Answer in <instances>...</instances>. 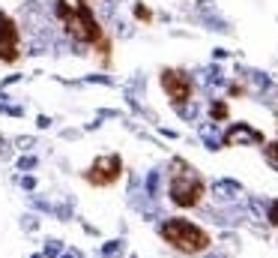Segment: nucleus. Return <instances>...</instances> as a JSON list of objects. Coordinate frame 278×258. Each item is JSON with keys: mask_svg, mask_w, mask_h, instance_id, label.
Instances as JSON below:
<instances>
[{"mask_svg": "<svg viewBox=\"0 0 278 258\" xmlns=\"http://www.w3.org/2000/svg\"><path fill=\"white\" fill-rule=\"evenodd\" d=\"M162 237H165L171 246H177L180 252H188V255L204 252V249L210 246V234H207L204 228L191 225L188 219H168V222L162 225Z\"/></svg>", "mask_w": 278, "mask_h": 258, "instance_id": "nucleus-1", "label": "nucleus"}, {"mask_svg": "<svg viewBox=\"0 0 278 258\" xmlns=\"http://www.w3.org/2000/svg\"><path fill=\"white\" fill-rule=\"evenodd\" d=\"M174 177H171V201L177 207H194L204 195V183L201 177L185 165L183 159H174Z\"/></svg>", "mask_w": 278, "mask_h": 258, "instance_id": "nucleus-2", "label": "nucleus"}, {"mask_svg": "<svg viewBox=\"0 0 278 258\" xmlns=\"http://www.w3.org/2000/svg\"><path fill=\"white\" fill-rule=\"evenodd\" d=\"M57 15L63 18L72 39H78V42H96L99 39V24L93 21L90 9H72L66 0H57Z\"/></svg>", "mask_w": 278, "mask_h": 258, "instance_id": "nucleus-3", "label": "nucleus"}, {"mask_svg": "<svg viewBox=\"0 0 278 258\" xmlns=\"http://www.w3.org/2000/svg\"><path fill=\"white\" fill-rule=\"evenodd\" d=\"M162 87H165V93H168V99L174 105H180V102H185L191 96V78L183 69H165L162 72Z\"/></svg>", "mask_w": 278, "mask_h": 258, "instance_id": "nucleus-4", "label": "nucleus"}, {"mask_svg": "<svg viewBox=\"0 0 278 258\" xmlns=\"http://www.w3.org/2000/svg\"><path fill=\"white\" fill-rule=\"evenodd\" d=\"M120 171H123L120 156L108 153V156H99V159L93 162V168H90V174H87V180H90V183H99V186H108V183H114V180L120 177Z\"/></svg>", "mask_w": 278, "mask_h": 258, "instance_id": "nucleus-5", "label": "nucleus"}, {"mask_svg": "<svg viewBox=\"0 0 278 258\" xmlns=\"http://www.w3.org/2000/svg\"><path fill=\"white\" fill-rule=\"evenodd\" d=\"M18 57V30L9 15L0 12V60H15Z\"/></svg>", "mask_w": 278, "mask_h": 258, "instance_id": "nucleus-6", "label": "nucleus"}, {"mask_svg": "<svg viewBox=\"0 0 278 258\" xmlns=\"http://www.w3.org/2000/svg\"><path fill=\"white\" fill-rule=\"evenodd\" d=\"M224 144L227 147H236V144H263V135L257 129L246 126V123H236L224 132Z\"/></svg>", "mask_w": 278, "mask_h": 258, "instance_id": "nucleus-7", "label": "nucleus"}, {"mask_svg": "<svg viewBox=\"0 0 278 258\" xmlns=\"http://www.w3.org/2000/svg\"><path fill=\"white\" fill-rule=\"evenodd\" d=\"M213 192H216L218 198H236V195L243 192V186L233 183V180H216V183H213Z\"/></svg>", "mask_w": 278, "mask_h": 258, "instance_id": "nucleus-8", "label": "nucleus"}, {"mask_svg": "<svg viewBox=\"0 0 278 258\" xmlns=\"http://www.w3.org/2000/svg\"><path fill=\"white\" fill-rule=\"evenodd\" d=\"M201 138H204V144H207L210 150H218V147L224 144V138H218V132H216L213 123H204V126H201Z\"/></svg>", "mask_w": 278, "mask_h": 258, "instance_id": "nucleus-9", "label": "nucleus"}, {"mask_svg": "<svg viewBox=\"0 0 278 258\" xmlns=\"http://www.w3.org/2000/svg\"><path fill=\"white\" fill-rule=\"evenodd\" d=\"M123 252V243L120 240H108L105 246H102V258H117Z\"/></svg>", "mask_w": 278, "mask_h": 258, "instance_id": "nucleus-10", "label": "nucleus"}, {"mask_svg": "<svg viewBox=\"0 0 278 258\" xmlns=\"http://www.w3.org/2000/svg\"><path fill=\"white\" fill-rule=\"evenodd\" d=\"M147 195H150V198L158 195V171H150V174H147Z\"/></svg>", "mask_w": 278, "mask_h": 258, "instance_id": "nucleus-11", "label": "nucleus"}, {"mask_svg": "<svg viewBox=\"0 0 278 258\" xmlns=\"http://www.w3.org/2000/svg\"><path fill=\"white\" fill-rule=\"evenodd\" d=\"M210 114H213V120H224L227 117V102H213Z\"/></svg>", "mask_w": 278, "mask_h": 258, "instance_id": "nucleus-12", "label": "nucleus"}, {"mask_svg": "<svg viewBox=\"0 0 278 258\" xmlns=\"http://www.w3.org/2000/svg\"><path fill=\"white\" fill-rule=\"evenodd\" d=\"M45 255H48V258L63 255V243H60V240H48V243H45Z\"/></svg>", "mask_w": 278, "mask_h": 258, "instance_id": "nucleus-13", "label": "nucleus"}, {"mask_svg": "<svg viewBox=\"0 0 278 258\" xmlns=\"http://www.w3.org/2000/svg\"><path fill=\"white\" fill-rule=\"evenodd\" d=\"M177 111L183 114L185 120H191V117H197V105H185V102H180V105H177Z\"/></svg>", "mask_w": 278, "mask_h": 258, "instance_id": "nucleus-14", "label": "nucleus"}, {"mask_svg": "<svg viewBox=\"0 0 278 258\" xmlns=\"http://www.w3.org/2000/svg\"><path fill=\"white\" fill-rule=\"evenodd\" d=\"M30 168H36V159L33 156H21L18 159V171H30Z\"/></svg>", "mask_w": 278, "mask_h": 258, "instance_id": "nucleus-15", "label": "nucleus"}, {"mask_svg": "<svg viewBox=\"0 0 278 258\" xmlns=\"http://www.w3.org/2000/svg\"><path fill=\"white\" fill-rule=\"evenodd\" d=\"M15 144H18L21 150H27V147H33V144H36V138H33V135H21V138H18Z\"/></svg>", "mask_w": 278, "mask_h": 258, "instance_id": "nucleus-16", "label": "nucleus"}, {"mask_svg": "<svg viewBox=\"0 0 278 258\" xmlns=\"http://www.w3.org/2000/svg\"><path fill=\"white\" fill-rule=\"evenodd\" d=\"M135 15H138V18H144V21H147V18H150V9H147V6H144V3H138V6H135Z\"/></svg>", "mask_w": 278, "mask_h": 258, "instance_id": "nucleus-17", "label": "nucleus"}, {"mask_svg": "<svg viewBox=\"0 0 278 258\" xmlns=\"http://www.w3.org/2000/svg\"><path fill=\"white\" fill-rule=\"evenodd\" d=\"M269 222L278 228V201H272V207H269Z\"/></svg>", "mask_w": 278, "mask_h": 258, "instance_id": "nucleus-18", "label": "nucleus"}, {"mask_svg": "<svg viewBox=\"0 0 278 258\" xmlns=\"http://www.w3.org/2000/svg\"><path fill=\"white\" fill-rule=\"evenodd\" d=\"M87 81H99V84H114L108 75H87Z\"/></svg>", "mask_w": 278, "mask_h": 258, "instance_id": "nucleus-19", "label": "nucleus"}, {"mask_svg": "<svg viewBox=\"0 0 278 258\" xmlns=\"http://www.w3.org/2000/svg\"><path fill=\"white\" fill-rule=\"evenodd\" d=\"M36 126H39V129H48V126H51V117L39 114V117H36Z\"/></svg>", "mask_w": 278, "mask_h": 258, "instance_id": "nucleus-20", "label": "nucleus"}, {"mask_svg": "<svg viewBox=\"0 0 278 258\" xmlns=\"http://www.w3.org/2000/svg\"><path fill=\"white\" fill-rule=\"evenodd\" d=\"M36 225H39L36 216H24V228H27V231H36Z\"/></svg>", "mask_w": 278, "mask_h": 258, "instance_id": "nucleus-21", "label": "nucleus"}, {"mask_svg": "<svg viewBox=\"0 0 278 258\" xmlns=\"http://www.w3.org/2000/svg\"><path fill=\"white\" fill-rule=\"evenodd\" d=\"M266 153H269V156H272V159L278 162V141H275V144H269V147H266Z\"/></svg>", "mask_w": 278, "mask_h": 258, "instance_id": "nucleus-22", "label": "nucleus"}, {"mask_svg": "<svg viewBox=\"0 0 278 258\" xmlns=\"http://www.w3.org/2000/svg\"><path fill=\"white\" fill-rule=\"evenodd\" d=\"M21 186H24V189H33V186H36V180H33V177H21Z\"/></svg>", "mask_w": 278, "mask_h": 258, "instance_id": "nucleus-23", "label": "nucleus"}, {"mask_svg": "<svg viewBox=\"0 0 278 258\" xmlns=\"http://www.w3.org/2000/svg\"><path fill=\"white\" fill-rule=\"evenodd\" d=\"M6 150H9V141H6V138L0 135V153H6Z\"/></svg>", "mask_w": 278, "mask_h": 258, "instance_id": "nucleus-24", "label": "nucleus"}, {"mask_svg": "<svg viewBox=\"0 0 278 258\" xmlns=\"http://www.w3.org/2000/svg\"><path fill=\"white\" fill-rule=\"evenodd\" d=\"M60 258H81V255H78V252H75V249H72V252H63Z\"/></svg>", "mask_w": 278, "mask_h": 258, "instance_id": "nucleus-25", "label": "nucleus"}]
</instances>
